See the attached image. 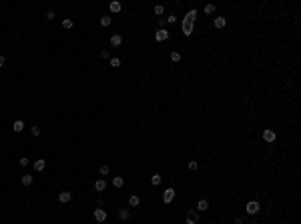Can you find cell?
<instances>
[{
	"instance_id": "6da1fadb",
	"label": "cell",
	"mask_w": 301,
	"mask_h": 224,
	"mask_svg": "<svg viewBox=\"0 0 301 224\" xmlns=\"http://www.w3.org/2000/svg\"><path fill=\"white\" fill-rule=\"evenodd\" d=\"M195 18H197V10H189L185 14V20H183V34L185 36H191L193 34V26H195Z\"/></svg>"
},
{
	"instance_id": "7a4b0ae2",
	"label": "cell",
	"mask_w": 301,
	"mask_h": 224,
	"mask_svg": "<svg viewBox=\"0 0 301 224\" xmlns=\"http://www.w3.org/2000/svg\"><path fill=\"white\" fill-rule=\"evenodd\" d=\"M245 210H247V214H257V212H259V210H261V206H259V202H249V204H247V208H245Z\"/></svg>"
},
{
	"instance_id": "3957f363",
	"label": "cell",
	"mask_w": 301,
	"mask_h": 224,
	"mask_svg": "<svg viewBox=\"0 0 301 224\" xmlns=\"http://www.w3.org/2000/svg\"><path fill=\"white\" fill-rule=\"evenodd\" d=\"M197 222H199V214L195 210H189L187 212V224H197Z\"/></svg>"
},
{
	"instance_id": "277c9868",
	"label": "cell",
	"mask_w": 301,
	"mask_h": 224,
	"mask_svg": "<svg viewBox=\"0 0 301 224\" xmlns=\"http://www.w3.org/2000/svg\"><path fill=\"white\" fill-rule=\"evenodd\" d=\"M275 138H277V134L273 130H263V140L265 142H275Z\"/></svg>"
},
{
	"instance_id": "5b68a950",
	"label": "cell",
	"mask_w": 301,
	"mask_h": 224,
	"mask_svg": "<svg viewBox=\"0 0 301 224\" xmlns=\"http://www.w3.org/2000/svg\"><path fill=\"white\" fill-rule=\"evenodd\" d=\"M173 198H175V188H167L165 194H163V200L169 204V202H173Z\"/></svg>"
},
{
	"instance_id": "8992f818",
	"label": "cell",
	"mask_w": 301,
	"mask_h": 224,
	"mask_svg": "<svg viewBox=\"0 0 301 224\" xmlns=\"http://www.w3.org/2000/svg\"><path fill=\"white\" fill-rule=\"evenodd\" d=\"M95 218H96V222H105L106 220V212L102 208H96L95 210Z\"/></svg>"
},
{
	"instance_id": "52a82bcc",
	"label": "cell",
	"mask_w": 301,
	"mask_h": 224,
	"mask_svg": "<svg viewBox=\"0 0 301 224\" xmlns=\"http://www.w3.org/2000/svg\"><path fill=\"white\" fill-rule=\"evenodd\" d=\"M155 38L159 40V42H163V40H167L169 38V32L165 28H161V30H157V34H155Z\"/></svg>"
},
{
	"instance_id": "ba28073f",
	"label": "cell",
	"mask_w": 301,
	"mask_h": 224,
	"mask_svg": "<svg viewBox=\"0 0 301 224\" xmlns=\"http://www.w3.org/2000/svg\"><path fill=\"white\" fill-rule=\"evenodd\" d=\"M109 8H110V12H120V8H123V6H120V2L113 0V2L109 4Z\"/></svg>"
},
{
	"instance_id": "9c48e42d",
	"label": "cell",
	"mask_w": 301,
	"mask_h": 224,
	"mask_svg": "<svg viewBox=\"0 0 301 224\" xmlns=\"http://www.w3.org/2000/svg\"><path fill=\"white\" fill-rule=\"evenodd\" d=\"M44 166H46V162H44L42 158H40V160H36V162H34V170H36V172H42V170H44Z\"/></svg>"
},
{
	"instance_id": "30bf717a",
	"label": "cell",
	"mask_w": 301,
	"mask_h": 224,
	"mask_svg": "<svg viewBox=\"0 0 301 224\" xmlns=\"http://www.w3.org/2000/svg\"><path fill=\"white\" fill-rule=\"evenodd\" d=\"M12 128H14V132H22V130H24V122H22V120H14Z\"/></svg>"
},
{
	"instance_id": "8fae6325",
	"label": "cell",
	"mask_w": 301,
	"mask_h": 224,
	"mask_svg": "<svg viewBox=\"0 0 301 224\" xmlns=\"http://www.w3.org/2000/svg\"><path fill=\"white\" fill-rule=\"evenodd\" d=\"M120 42H123V38H120L119 34H113V36H110V44H113V46H120Z\"/></svg>"
},
{
	"instance_id": "7c38bea8",
	"label": "cell",
	"mask_w": 301,
	"mask_h": 224,
	"mask_svg": "<svg viewBox=\"0 0 301 224\" xmlns=\"http://www.w3.org/2000/svg\"><path fill=\"white\" fill-rule=\"evenodd\" d=\"M105 188H106V182H105V180H96V182H95V190L102 192Z\"/></svg>"
},
{
	"instance_id": "4fadbf2b",
	"label": "cell",
	"mask_w": 301,
	"mask_h": 224,
	"mask_svg": "<svg viewBox=\"0 0 301 224\" xmlns=\"http://www.w3.org/2000/svg\"><path fill=\"white\" fill-rule=\"evenodd\" d=\"M225 24H227V20H225L223 16H217L215 18V28H223Z\"/></svg>"
},
{
	"instance_id": "5bb4252c",
	"label": "cell",
	"mask_w": 301,
	"mask_h": 224,
	"mask_svg": "<svg viewBox=\"0 0 301 224\" xmlns=\"http://www.w3.org/2000/svg\"><path fill=\"white\" fill-rule=\"evenodd\" d=\"M58 200H60L62 204L68 202V200H70V192H60V194H58Z\"/></svg>"
},
{
	"instance_id": "9a60e30c",
	"label": "cell",
	"mask_w": 301,
	"mask_h": 224,
	"mask_svg": "<svg viewBox=\"0 0 301 224\" xmlns=\"http://www.w3.org/2000/svg\"><path fill=\"white\" fill-rule=\"evenodd\" d=\"M123 184H124V180L120 176H115L113 178V186H115V188H123Z\"/></svg>"
},
{
	"instance_id": "2e32d148",
	"label": "cell",
	"mask_w": 301,
	"mask_h": 224,
	"mask_svg": "<svg viewBox=\"0 0 301 224\" xmlns=\"http://www.w3.org/2000/svg\"><path fill=\"white\" fill-rule=\"evenodd\" d=\"M22 184L24 186H30V184H32V174H24V176H22Z\"/></svg>"
},
{
	"instance_id": "e0dca14e",
	"label": "cell",
	"mask_w": 301,
	"mask_h": 224,
	"mask_svg": "<svg viewBox=\"0 0 301 224\" xmlns=\"http://www.w3.org/2000/svg\"><path fill=\"white\" fill-rule=\"evenodd\" d=\"M129 204L131 206H139L141 204V198H139V196H131V198H129Z\"/></svg>"
},
{
	"instance_id": "ac0fdd59",
	"label": "cell",
	"mask_w": 301,
	"mask_h": 224,
	"mask_svg": "<svg viewBox=\"0 0 301 224\" xmlns=\"http://www.w3.org/2000/svg\"><path fill=\"white\" fill-rule=\"evenodd\" d=\"M119 216H120L123 220H127V218H129V210H127V208H120V210H119Z\"/></svg>"
},
{
	"instance_id": "d6986e66",
	"label": "cell",
	"mask_w": 301,
	"mask_h": 224,
	"mask_svg": "<svg viewBox=\"0 0 301 224\" xmlns=\"http://www.w3.org/2000/svg\"><path fill=\"white\" fill-rule=\"evenodd\" d=\"M110 22H113V18H110V16H102V18H100V24H102V26H109Z\"/></svg>"
},
{
	"instance_id": "ffe728a7",
	"label": "cell",
	"mask_w": 301,
	"mask_h": 224,
	"mask_svg": "<svg viewBox=\"0 0 301 224\" xmlns=\"http://www.w3.org/2000/svg\"><path fill=\"white\" fill-rule=\"evenodd\" d=\"M110 66H113V68H119L120 66V58H110Z\"/></svg>"
},
{
	"instance_id": "44dd1931",
	"label": "cell",
	"mask_w": 301,
	"mask_h": 224,
	"mask_svg": "<svg viewBox=\"0 0 301 224\" xmlns=\"http://www.w3.org/2000/svg\"><path fill=\"white\" fill-rule=\"evenodd\" d=\"M62 28H72V20H68V18H64V20H62Z\"/></svg>"
},
{
	"instance_id": "7402d4cb",
	"label": "cell",
	"mask_w": 301,
	"mask_h": 224,
	"mask_svg": "<svg viewBox=\"0 0 301 224\" xmlns=\"http://www.w3.org/2000/svg\"><path fill=\"white\" fill-rule=\"evenodd\" d=\"M151 182H153L155 186H159V184H161V176H159V174H153V178H151Z\"/></svg>"
},
{
	"instance_id": "603a6c76",
	"label": "cell",
	"mask_w": 301,
	"mask_h": 224,
	"mask_svg": "<svg viewBox=\"0 0 301 224\" xmlns=\"http://www.w3.org/2000/svg\"><path fill=\"white\" fill-rule=\"evenodd\" d=\"M211 12H215V4H207L205 6V14H211Z\"/></svg>"
},
{
	"instance_id": "cb8c5ba5",
	"label": "cell",
	"mask_w": 301,
	"mask_h": 224,
	"mask_svg": "<svg viewBox=\"0 0 301 224\" xmlns=\"http://www.w3.org/2000/svg\"><path fill=\"white\" fill-rule=\"evenodd\" d=\"M207 208H209V202H207V200H201L199 202V210H207Z\"/></svg>"
},
{
	"instance_id": "d4e9b609",
	"label": "cell",
	"mask_w": 301,
	"mask_h": 224,
	"mask_svg": "<svg viewBox=\"0 0 301 224\" xmlns=\"http://www.w3.org/2000/svg\"><path fill=\"white\" fill-rule=\"evenodd\" d=\"M171 60L173 62H179V60H181V54H179V52H173L171 54Z\"/></svg>"
},
{
	"instance_id": "484cf974",
	"label": "cell",
	"mask_w": 301,
	"mask_h": 224,
	"mask_svg": "<svg viewBox=\"0 0 301 224\" xmlns=\"http://www.w3.org/2000/svg\"><path fill=\"white\" fill-rule=\"evenodd\" d=\"M197 168H199V164H197L195 160H191V162H189V170H197Z\"/></svg>"
},
{
	"instance_id": "4316f807",
	"label": "cell",
	"mask_w": 301,
	"mask_h": 224,
	"mask_svg": "<svg viewBox=\"0 0 301 224\" xmlns=\"http://www.w3.org/2000/svg\"><path fill=\"white\" fill-rule=\"evenodd\" d=\"M163 12H165V8H163V6H155V14H159V16H161Z\"/></svg>"
},
{
	"instance_id": "83f0119b",
	"label": "cell",
	"mask_w": 301,
	"mask_h": 224,
	"mask_svg": "<svg viewBox=\"0 0 301 224\" xmlns=\"http://www.w3.org/2000/svg\"><path fill=\"white\" fill-rule=\"evenodd\" d=\"M28 162H30V160H28L26 156H24V158H20V166H28Z\"/></svg>"
},
{
	"instance_id": "f1b7e54d",
	"label": "cell",
	"mask_w": 301,
	"mask_h": 224,
	"mask_svg": "<svg viewBox=\"0 0 301 224\" xmlns=\"http://www.w3.org/2000/svg\"><path fill=\"white\" fill-rule=\"evenodd\" d=\"M100 174L106 176V174H109V166H100Z\"/></svg>"
},
{
	"instance_id": "f546056e",
	"label": "cell",
	"mask_w": 301,
	"mask_h": 224,
	"mask_svg": "<svg viewBox=\"0 0 301 224\" xmlns=\"http://www.w3.org/2000/svg\"><path fill=\"white\" fill-rule=\"evenodd\" d=\"M30 130H32V134H34V136H38V134H40V128H38V126H32Z\"/></svg>"
},
{
	"instance_id": "4dcf8cb0",
	"label": "cell",
	"mask_w": 301,
	"mask_h": 224,
	"mask_svg": "<svg viewBox=\"0 0 301 224\" xmlns=\"http://www.w3.org/2000/svg\"><path fill=\"white\" fill-rule=\"evenodd\" d=\"M46 16H48V20H52V18H54V10H48Z\"/></svg>"
},
{
	"instance_id": "1f68e13d",
	"label": "cell",
	"mask_w": 301,
	"mask_h": 224,
	"mask_svg": "<svg viewBox=\"0 0 301 224\" xmlns=\"http://www.w3.org/2000/svg\"><path fill=\"white\" fill-rule=\"evenodd\" d=\"M0 66H4V56H0Z\"/></svg>"
}]
</instances>
